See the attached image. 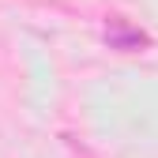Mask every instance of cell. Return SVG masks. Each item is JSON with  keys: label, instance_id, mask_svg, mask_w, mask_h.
<instances>
[{"label": "cell", "instance_id": "obj_1", "mask_svg": "<svg viewBox=\"0 0 158 158\" xmlns=\"http://www.w3.org/2000/svg\"><path fill=\"white\" fill-rule=\"evenodd\" d=\"M151 42V38L139 30V27H132L124 23V19H109V27H106V45L109 49H121V53H135V49H143Z\"/></svg>", "mask_w": 158, "mask_h": 158}]
</instances>
